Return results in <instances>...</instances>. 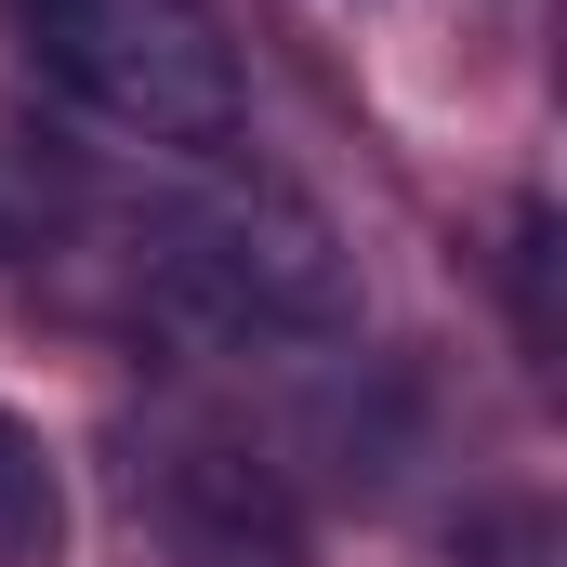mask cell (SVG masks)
I'll list each match as a JSON object with an SVG mask.
<instances>
[{"label": "cell", "mask_w": 567, "mask_h": 567, "mask_svg": "<svg viewBox=\"0 0 567 567\" xmlns=\"http://www.w3.org/2000/svg\"><path fill=\"white\" fill-rule=\"evenodd\" d=\"M145 278L212 343H330V330H357V265H343L330 212L265 185V172L251 185L212 172V185L158 198L145 212Z\"/></svg>", "instance_id": "6da1fadb"}, {"label": "cell", "mask_w": 567, "mask_h": 567, "mask_svg": "<svg viewBox=\"0 0 567 567\" xmlns=\"http://www.w3.org/2000/svg\"><path fill=\"white\" fill-rule=\"evenodd\" d=\"M53 93L93 106L106 133L158 145V158H225L251 93H238V53L212 40L198 0H13Z\"/></svg>", "instance_id": "7a4b0ae2"}, {"label": "cell", "mask_w": 567, "mask_h": 567, "mask_svg": "<svg viewBox=\"0 0 567 567\" xmlns=\"http://www.w3.org/2000/svg\"><path fill=\"white\" fill-rule=\"evenodd\" d=\"M158 515H172V555L185 567H303V515H290V475L238 435H185L158 462Z\"/></svg>", "instance_id": "3957f363"}, {"label": "cell", "mask_w": 567, "mask_h": 567, "mask_svg": "<svg viewBox=\"0 0 567 567\" xmlns=\"http://www.w3.org/2000/svg\"><path fill=\"white\" fill-rule=\"evenodd\" d=\"M53 528H66V515H53V462L0 423V567H40V555H53Z\"/></svg>", "instance_id": "277c9868"}]
</instances>
